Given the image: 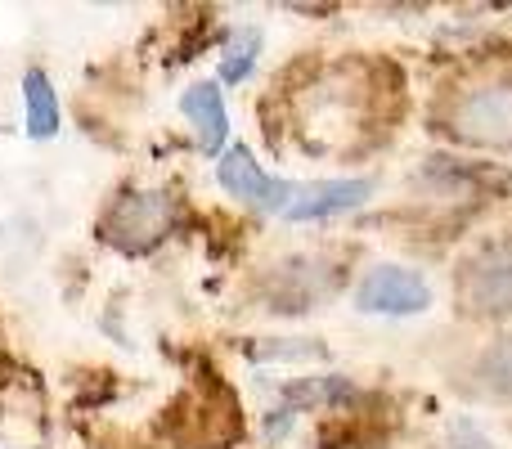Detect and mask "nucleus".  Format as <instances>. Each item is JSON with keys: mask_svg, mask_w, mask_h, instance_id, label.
Masks as SVG:
<instances>
[{"mask_svg": "<svg viewBox=\"0 0 512 449\" xmlns=\"http://www.w3.org/2000/svg\"><path fill=\"white\" fill-rule=\"evenodd\" d=\"M459 297L472 315H512V238H495L463 261Z\"/></svg>", "mask_w": 512, "mask_h": 449, "instance_id": "1", "label": "nucleus"}, {"mask_svg": "<svg viewBox=\"0 0 512 449\" xmlns=\"http://www.w3.org/2000/svg\"><path fill=\"white\" fill-rule=\"evenodd\" d=\"M171 225H176V203L167 194H122L104 216V238L122 252H149L171 234Z\"/></svg>", "mask_w": 512, "mask_h": 449, "instance_id": "2", "label": "nucleus"}, {"mask_svg": "<svg viewBox=\"0 0 512 449\" xmlns=\"http://www.w3.org/2000/svg\"><path fill=\"white\" fill-rule=\"evenodd\" d=\"M450 131L468 144L508 149L512 144V81H490V86L468 90L450 113Z\"/></svg>", "mask_w": 512, "mask_h": 449, "instance_id": "3", "label": "nucleus"}, {"mask_svg": "<svg viewBox=\"0 0 512 449\" xmlns=\"http://www.w3.org/2000/svg\"><path fill=\"white\" fill-rule=\"evenodd\" d=\"M432 301L423 274L405 270V265H378V270L364 274L360 292H355V306L373 310V315H414Z\"/></svg>", "mask_w": 512, "mask_h": 449, "instance_id": "4", "label": "nucleus"}, {"mask_svg": "<svg viewBox=\"0 0 512 449\" xmlns=\"http://www.w3.org/2000/svg\"><path fill=\"white\" fill-rule=\"evenodd\" d=\"M216 176H221V185L230 189L234 198H243L248 207H261V212H279L283 216L288 212V203H292V194H297V185L265 176L243 144H234V149L225 153L221 167H216Z\"/></svg>", "mask_w": 512, "mask_h": 449, "instance_id": "5", "label": "nucleus"}, {"mask_svg": "<svg viewBox=\"0 0 512 449\" xmlns=\"http://www.w3.org/2000/svg\"><path fill=\"white\" fill-rule=\"evenodd\" d=\"M369 194H373V180H315V185H297L283 216L288 221H324V216L369 203Z\"/></svg>", "mask_w": 512, "mask_h": 449, "instance_id": "6", "label": "nucleus"}, {"mask_svg": "<svg viewBox=\"0 0 512 449\" xmlns=\"http://www.w3.org/2000/svg\"><path fill=\"white\" fill-rule=\"evenodd\" d=\"M180 108H185V117L194 122V131H198V149H203V153H221L225 135H230V117H225L221 90H216L212 81H198V86L185 90Z\"/></svg>", "mask_w": 512, "mask_h": 449, "instance_id": "7", "label": "nucleus"}, {"mask_svg": "<svg viewBox=\"0 0 512 449\" xmlns=\"http://www.w3.org/2000/svg\"><path fill=\"white\" fill-rule=\"evenodd\" d=\"M23 95H27V131L32 140H50L59 131V99H54V86L41 68H32L23 77Z\"/></svg>", "mask_w": 512, "mask_h": 449, "instance_id": "8", "label": "nucleus"}, {"mask_svg": "<svg viewBox=\"0 0 512 449\" xmlns=\"http://www.w3.org/2000/svg\"><path fill=\"white\" fill-rule=\"evenodd\" d=\"M477 378L486 382V391L495 396H512V337H499L477 364Z\"/></svg>", "mask_w": 512, "mask_h": 449, "instance_id": "9", "label": "nucleus"}, {"mask_svg": "<svg viewBox=\"0 0 512 449\" xmlns=\"http://www.w3.org/2000/svg\"><path fill=\"white\" fill-rule=\"evenodd\" d=\"M256 50H261V36H256L252 27H248V32H234V36H230V50H225V63H221V77L230 81V86H234V81H243V77L252 72Z\"/></svg>", "mask_w": 512, "mask_h": 449, "instance_id": "10", "label": "nucleus"}, {"mask_svg": "<svg viewBox=\"0 0 512 449\" xmlns=\"http://www.w3.org/2000/svg\"><path fill=\"white\" fill-rule=\"evenodd\" d=\"M450 445L454 449H495V445H490V436L481 432L472 418H454V423H450Z\"/></svg>", "mask_w": 512, "mask_h": 449, "instance_id": "11", "label": "nucleus"}]
</instances>
